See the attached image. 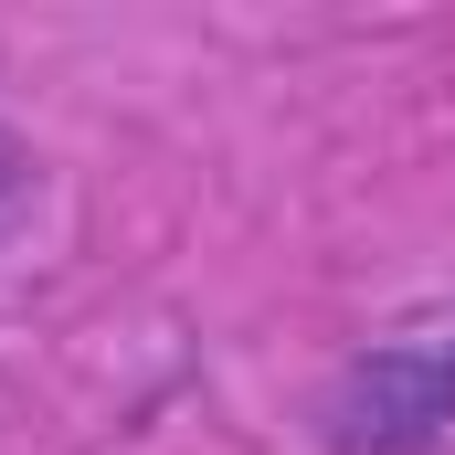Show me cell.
Listing matches in <instances>:
<instances>
[{
  "mask_svg": "<svg viewBox=\"0 0 455 455\" xmlns=\"http://www.w3.org/2000/svg\"><path fill=\"white\" fill-rule=\"evenodd\" d=\"M445 435H455V307L349 349L339 381L318 392L329 455H435Z\"/></svg>",
  "mask_w": 455,
  "mask_h": 455,
  "instance_id": "1",
  "label": "cell"
},
{
  "mask_svg": "<svg viewBox=\"0 0 455 455\" xmlns=\"http://www.w3.org/2000/svg\"><path fill=\"white\" fill-rule=\"evenodd\" d=\"M32 202H43V148H32V138L0 116V243L32 223Z\"/></svg>",
  "mask_w": 455,
  "mask_h": 455,
  "instance_id": "2",
  "label": "cell"
}]
</instances>
